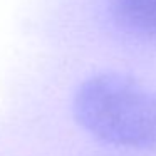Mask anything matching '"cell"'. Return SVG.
<instances>
[{"label": "cell", "instance_id": "6da1fadb", "mask_svg": "<svg viewBox=\"0 0 156 156\" xmlns=\"http://www.w3.org/2000/svg\"><path fill=\"white\" fill-rule=\"evenodd\" d=\"M72 109L79 124L106 143L126 148L156 144V91L131 76L104 72L86 79Z\"/></svg>", "mask_w": 156, "mask_h": 156}, {"label": "cell", "instance_id": "7a4b0ae2", "mask_svg": "<svg viewBox=\"0 0 156 156\" xmlns=\"http://www.w3.org/2000/svg\"><path fill=\"white\" fill-rule=\"evenodd\" d=\"M111 10L124 29L156 39V0H111Z\"/></svg>", "mask_w": 156, "mask_h": 156}]
</instances>
